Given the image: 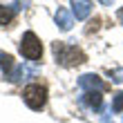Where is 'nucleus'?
<instances>
[{"label":"nucleus","instance_id":"obj_2","mask_svg":"<svg viewBox=\"0 0 123 123\" xmlns=\"http://www.w3.org/2000/svg\"><path fill=\"white\" fill-rule=\"evenodd\" d=\"M23 98L31 110H43L47 103V87L45 85H27L23 90Z\"/></svg>","mask_w":123,"mask_h":123},{"label":"nucleus","instance_id":"obj_12","mask_svg":"<svg viewBox=\"0 0 123 123\" xmlns=\"http://www.w3.org/2000/svg\"><path fill=\"white\" fill-rule=\"evenodd\" d=\"M110 76H112V81H114V83H123V69H112V72H110Z\"/></svg>","mask_w":123,"mask_h":123},{"label":"nucleus","instance_id":"obj_3","mask_svg":"<svg viewBox=\"0 0 123 123\" xmlns=\"http://www.w3.org/2000/svg\"><path fill=\"white\" fill-rule=\"evenodd\" d=\"M20 54H23L27 61H38L43 56V45H40L38 36L34 31H27L23 36V40H20Z\"/></svg>","mask_w":123,"mask_h":123},{"label":"nucleus","instance_id":"obj_8","mask_svg":"<svg viewBox=\"0 0 123 123\" xmlns=\"http://www.w3.org/2000/svg\"><path fill=\"white\" fill-rule=\"evenodd\" d=\"M92 11V2L90 0H72V13L76 16V20L87 18Z\"/></svg>","mask_w":123,"mask_h":123},{"label":"nucleus","instance_id":"obj_7","mask_svg":"<svg viewBox=\"0 0 123 123\" xmlns=\"http://www.w3.org/2000/svg\"><path fill=\"white\" fill-rule=\"evenodd\" d=\"M54 20H56V25H58L63 31H69L72 25H74V18H72V13L65 9V7H58V11L54 13Z\"/></svg>","mask_w":123,"mask_h":123},{"label":"nucleus","instance_id":"obj_1","mask_svg":"<svg viewBox=\"0 0 123 123\" xmlns=\"http://www.w3.org/2000/svg\"><path fill=\"white\" fill-rule=\"evenodd\" d=\"M52 52L56 56V63L65 65V67H74V65L85 63V54L83 49H78L76 45H67V43H54Z\"/></svg>","mask_w":123,"mask_h":123},{"label":"nucleus","instance_id":"obj_14","mask_svg":"<svg viewBox=\"0 0 123 123\" xmlns=\"http://www.w3.org/2000/svg\"><path fill=\"white\" fill-rule=\"evenodd\" d=\"M119 18H121V23H123V7H121V11H119Z\"/></svg>","mask_w":123,"mask_h":123},{"label":"nucleus","instance_id":"obj_5","mask_svg":"<svg viewBox=\"0 0 123 123\" xmlns=\"http://www.w3.org/2000/svg\"><path fill=\"white\" fill-rule=\"evenodd\" d=\"M78 87L83 92H103L105 90V83L101 81L96 74H83L78 78Z\"/></svg>","mask_w":123,"mask_h":123},{"label":"nucleus","instance_id":"obj_6","mask_svg":"<svg viewBox=\"0 0 123 123\" xmlns=\"http://www.w3.org/2000/svg\"><path fill=\"white\" fill-rule=\"evenodd\" d=\"M78 101H81V105L90 107V110H101V103H103V96H101V92H83Z\"/></svg>","mask_w":123,"mask_h":123},{"label":"nucleus","instance_id":"obj_4","mask_svg":"<svg viewBox=\"0 0 123 123\" xmlns=\"http://www.w3.org/2000/svg\"><path fill=\"white\" fill-rule=\"evenodd\" d=\"M36 76H38V67L34 63H23L18 67H13V72L7 78L13 83H20V81H29V78H36Z\"/></svg>","mask_w":123,"mask_h":123},{"label":"nucleus","instance_id":"obj_13","mask_svg":"<svg viewBox=\"0 0 123 123\" xmlns=\"http://www.w3.org/2000/svg\"><path fill=\"white\" fill-rule=\"evenodd\" d=\"M101 2H103V5H105V7H110V5H112V2H114V0H101Z\"/></svg>","mask_w":123,"mask_h":123},{"label":"nucleus","instance_id":"obj_11","mask_svg":"<svg viewBox=\"0 0 123 123\" xmlns=\"http://www.w3.org/2000/svg\"><path fill=\"white\" fill-rule=\"evenodd\" d=\"M110 110H112V112H117V114L123 110V92H119L117 96H114V101H112V107H110Z\"/></svg>","mask_w":123,"mask_h":123},{"label":"nucleus","instance_id":"obj_10","mask_svg":"<svg viewBox=\"0 0 123 123\" xmlns=\"http://www.w3.org/2000/svg\"><path fill=\"white\" fill-rule=\"evenodd\" d=\"M13 13H16L13 7H2L0 5V25H9L13 20Z\"/></svg>","mask_w":123,"mask_h":123},{"label":"nucleus","instance_id":"obj_9","mask_svg":"<svg viewBox=\"0 0 123 123\" xmlns=\"http://www.w3.org/2000/svg\"><path fill=\"white\" fill-rule=\"evenodd\" d=\"M13 67H16V65H13V58H11L9 54H5V52H0V69H2L5 74L9 76L11 72H13Z\"/></svg>","mask_w":123,"mask_h":123}]
</instances>
